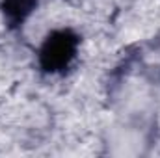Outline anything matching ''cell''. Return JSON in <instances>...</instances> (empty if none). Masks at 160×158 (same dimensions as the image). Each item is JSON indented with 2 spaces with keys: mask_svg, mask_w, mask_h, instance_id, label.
<instances>
[{
  "mask_svg": "<svg viewBox=\"0 0 160 158\" xmlns=\"http://www.w3.org/2000/svg\"><path fill=\"white\" fill-rule=\"evenodd\" d=\"M39 0H0V11L11 30H19L38 9Z\"/></svg>",
  "mask_w": 160,
  "mask_h": 158,
  "instance_id": "7a4b0ae2",
  "label": "cell"
},
{
  "mask_svg": "<svg viewBox=\"0 0 160 158\" xmlns=\"http://www.w3.org/2000/svg\"><path fill=\"white\" fill-rule=\"evenodd\" d=\"M80 48V36L71 28L52 30L39 47L38 63L47 75L65 73L77 60Z\"/></svg>",
  "mask_w": 160,
  "mask_h": 158,
  "instance_id": "6da1fadb",
  "label": "cell"
}]
</instances>
